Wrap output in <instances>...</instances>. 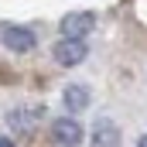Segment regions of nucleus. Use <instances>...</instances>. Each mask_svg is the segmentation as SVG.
I'll use <instances>...</instances> for the list:
<instances>
[{
	"label": "nucleus",
	"instance_id": "nucleus-5",
	"mask_svg": "<svg viewBox=\"0 0 147 147\" xmlns=\"http://www.w3.org/2000/svg\"><path fill=\"white\" fill-rule=\"evenodd\" d=\"M92 147H120V130L113 120H96L92 127Z\"/></svg>",
	"mask_w": 147,
	"mask_h": 147
},
{
	"label": "nucleus",
	"instance_id": "nucleus-4",
	"mask_svg": "<svg viewBox=\"0 0 147 147\" xmlns=\"http://www.w3.org/2000/svg\"><path fill=\"white\" fill-rule=\"evenodd\" d=\"M89 55V48H86V41H58L55 45V62L58 65H65V69H72V65H79L82 58Z\"/></svg>",
	"mask_w": 147,
	"mask_h": 147
},
{
	"label": "nucleus",
	"instance_id": "nucleus-3",
	"mask_svg": "<svg viewBox=\"0 0 147 147\" xmlns=\"http://www.w3.org/2000/svg\"><path fill=\"white\" fill-rule=\"evenodd\" d=\"M0 41H3L10 51L24 55V51H31V48H34V31H31V28H17V24H10V28H3Z\"/></svg>",
	"mask_w": 147,
	"mask_h": 147
},
{
	"label": "nucleus",
	"instance_id": "nucleus-9",
	"mask_svg": "<svg viewBox=\"0 0 147 147\" xmlns=\"http://www.w3.org/2000/svg\"><path fill=\"white\" fill-rule=\"evenodd\" d=\"M137 147H147V137H140V140H137Z\"/></svg>",
	"mask_w": 147,
	"mask_h": 147
},
{
	"label": "nucleus",
	"instance_id": "nucleus-6",
	"mask_svg": "<svg viewBox=\"0 0 147 147\" xmlns=\"http://www.w3.org/2000/svg\"><path fill=\"white\" fill-rule=\"evenodd\" d=\"M65 106H69V110H86V106H89V89H86V86H69V89H65Z\"/></svg>",
	"mask_w": 147,
	"mask_h": 147
},
{
	"label": "nucleus",
	"instance_id": "nucleus-8",
	"mask_svg": "<svg viewBox=\"0 0 147 147\" xmlns=\"http://www.w3.org/2000/svg\"><path fill=\"white\" fill-rule=\"evenodd\" d=\"M0 147H17L14 140H7V137H0Z\"/></svg>",
	"mask_w": 147,
	"mask_h": 147
},
{
	"label": "nucleus",
	"instance_id": "nucleus-1",
	"mask_svg": "<svg viewBox=\"0 0 147 147\" xmlns=\"http://www.w3.org/2000/svg\"><path fill=\"white\" fill-rule=\"evenodd\" d=\"M92 28H96V17L89 10H75V14H65L62 17V34L69 38V41H82Z\"/></svg>",
	"mask_w": 147,
	"mask_h": 147
},
{
	"label": "nucleus",
	"instance_id": "nucleus-2",
	"mask_svg": "<svg viewBox=\"0 0 147 147\" xmlns=\"http://www.w3.org/2000/svg\"><path fill=\"white\" fill-rule=\"evenodd\" d=\"M51 137L62 147H79L82 144V127H79V120H72V116H58L51 123Z\"/></svg>",
	"mask_w": 147,
	"mask_h": 147
},
{
	"label": "nucleus",
	"instance_id": "nucleus-7",
	"mask_svg": "<svg viewBox=\"0 0 147 147\" xmlns=\"http://www.w3.org/2000/svg\"><path fill=\"white\" fill-rule=\"evenodd\" d=\"M7 123H10L17 134H31V130H34V116H28V113H21V110L10 113V116H7Z\"/></svg>",
	"mask_w": 147,
	"mask_h": 147
}]
</instances>
